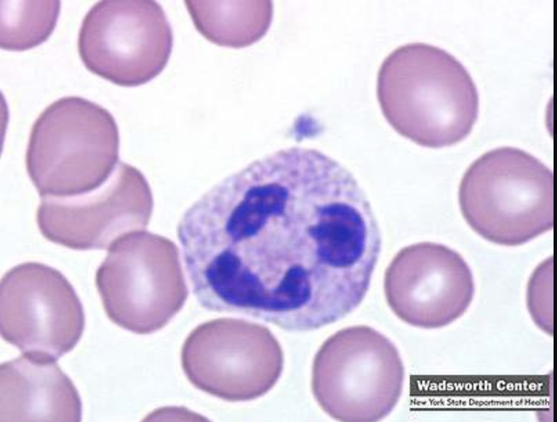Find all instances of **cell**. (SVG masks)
I'll list each match as a JSON object with an SVG mask.
<instances>
[{"mask_svg":"<svg viewBox=\"0 0 557 422\" xmlns=\"http://www.w3.org/2000/svg\"><path fill=\"white\" fill-rule=\"evenodd\" d=\"M405 370L387 337L366 325L343 328L314 356L311 386L321 408L341 421H377L397 404Z\"/></svg>","mask_w":557,"mask_h":422,"instance_id":"obj_5","label":"cell"},{"mask_svg":"<svg viewBox=\"0 0 557 422\" xmlns=\"http://www.w3.org/2000/svg\"><path fill=\"white\" fill-rule=\"evenodd\" d=\"M84 327L82 304L57 269L26 262L2 277L1 336L23 354L56 361L76 346Z\"/></svg>","mask_w":557,"mask_h":422,"instance_id":"obj_9","label":"cell"},{"mask_svg":"<svg viewBox=\"0 0 557 422\" xmlns=\"http://www.w3.org/2000/svg\"><path fill=\"white\" fill-rule=\"evenodd\" d=\"M196 29L209 41L243 48L261 39L272 20L270 1H185Z\"/></svg>","mask_w":557,"mask_h":422,"instance_id":"obj_13","label":"cell"},{"mask_svg":"<svg viewBox=\"0 0 557 422\" xmlns=\"http://www.w3.org/2000/svg\"><path fill=\"white\" fill-rule=\"evenodd\" d=\"M458 201L480 237L498 245H522L553 228L554 174L524 150L498 147L469 167Z\"/></svg>","mask_w":557,"mask_h":422,"instance_id":"obj_3","label":"cell"},{"mask_svg":"<svg viewBox=\"0 0 557 422\" xmlns=\"http://www.w3.org/2000/svg\"><path fill=\"white\" fill-rule=\"evenodd\" d=\"M182 367L198 389L232 402L267 393L284 364L281 347L265 326L240 318H218L196 327L181 350Z\"/></svg>","mask_w":557,"mask_h":422,"instance_id":"obj_7","label":"cell"},{"mask_svg":"<svg viewBox=\"0 0 557 422\" xmlns=\"http://www.w3.org/2000/svg\"><path fill=\"white\" fill-rule=\"evenodd\" d=\"M384 288L396 316L422 329L442 328L457 320L475 293L472 271L460 254L429 241L409 245L395 255Z\"/></svg>","mask_w":557,"mask_h":422,"instance_id":"obj_11","label":"cell"},{"mask_svg":"<svg viewBox=\"0 0 557 422\" xmlns=\"http://www.w3.org/2000/svg\"><path fill=\"white\" fill-rule=\"evenodd\" d=\"M377 95L390 126L425 147L460 143L478 116V93L468 71L445 50L425 43L403 45L386 57Z\"/></svg>","mask_w":557,"mask_h":422,"instance_id":"obj_2","label":"cell"},{"mask_svg":"<svg viewBox=\"0 0 557 422\" xmlns=\"http://www.w3.org/2000/svg\"><path fill=\"white\" fill-rule=\"evenodd\" d=\"M1 421H80L82 401L55 360L23 354L0 367Z\"/></svg>","mask_w":557,"mask_h":422,"instance_id":"obj_12","label":"cell"},{"mask_svg":"<svg viewBox=\"0 0 557 422\" xmlns=\"http://www.w3.org/2000/svg\"><path fill=\"white\" fill-rule=\"evenodd\" d=\"M60 12L59 1H1V47L21 51L52 34Z\"/></svg>","mask_w":557,"mask_h":422,"instance_id":"obj_14","label":"cell"},{"mask_svg":"<svg viewBox=\"0 0 557 422\" xmlns=\"http://www.w3.org/2000/svg\"><path fill=\"white\" fill-rule=\"evenodd\" d=\"M153 205L144 175L119 161L109 177L91 191L41 198L37 221L52 242L79 250L107 249L124 236L144 230Z\"/></svg>","mask_w":557,"mask_h":422,"instance_id":"obj_10","label":"cell"},{"mask_svg":"<svg viewBox=\"0 0 557 422\" xmlns=\"http://www.w3.org/2000/svg\"><path fill=\"white\" fill-rule=\"evenodd\" d=\"M179 255L170 239L144 230L113 244L95 275L108 318L137 334L164 327L188 297Z\"/></svg>","mask_w":557,"mask_h":422,"instance_id":"obj_6","label":"cell"},{"mask_svg":"<svg viewBox=\"0 0 557 422\" xmlns=\"http://www.w3.org/2000/svg\"><path fill=\"white\" fill-rule=\"evenodd\" d=\"M119 145L118 127L108 110L81 97H64L32 125L27 171L41 198L78 195L109 177L119 162Z\"/></svg>","mask_w":557,"mask_h":422,"instance_id":"obj_4","label":"cell"},{"mask_svg":"<svg viewBox=\"0 0 557 422\" xmlns=\"http://www.w3.org/2000/svg\"><path fill=\"white\" fill-rule=\"evenodd\" d=\"M173 32L155 1H100L85 15L78 51L91 72L123 86L144 84L166 66Z\"/></svg>","mask_w":557,"mask_h":422,"instance_id":"obj_8","label":"cell"},{"mask_svg":"<svg viewBox=\"0 0 557 422\" xmlns=\"http://www.w3.org/2000/svg\"><path fill=\"white\" fill-rule=\"evenodd\" d=\"M381 246L352 173L318 149L292 147L253 161L216 190L199 220L196 256L222 309L307 331L361 304Z\"/></svg>","mask_w":557,"mask_h":422,"instance_id":"obj_1","label":"cell"}]
</instances>
